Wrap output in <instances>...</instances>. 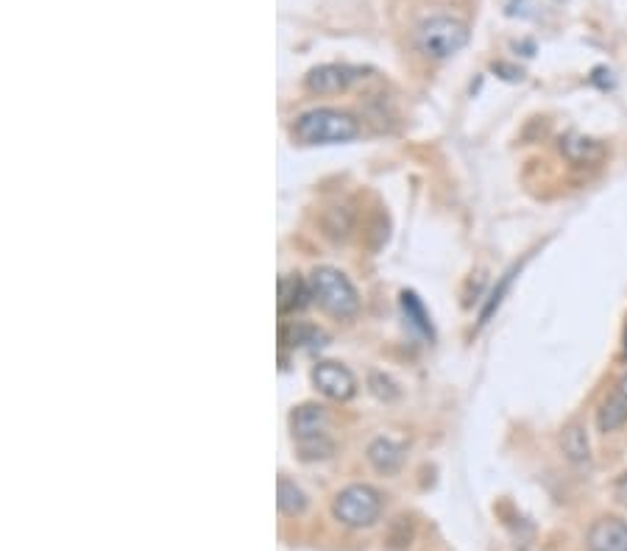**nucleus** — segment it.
<instances>
[{
  "label": "nucleus",
  "mask_w": 627,
  "mask_h": 551,
  "mask_svg": "<svg viewBox=\"0 0 627 551\" xmlns=\"http://www.w3.org/2000/svg\"><path fill=\"white\" fill-rule=\"evenodd\" d=\"M360 134V126L351 114L338 109H312L305 112L293 126V137L305 146H340Z\"/></svg>",
  "instance_id": "1"
},
{
  "label": "nucleus",
  "mask_w": 627,
  "mask_h": 551,
  "mask_svg": "<svg viewBox=\"0 0 627 551\" xmlns=\"http://www.w3.org/2000/svg\"><path fill=\"white\" fill-rule=\"evenodd\" d=\"M310 293L324 312L340 318V321L355 318L360 310V295L349 282V276L340 273L338 268H329V264H321L310 273Z\"/></svg>",
  "instance_id": "2"
},
{
  "label": "nucleus",
  "mask_w": 627,
  "mask_h": 551,
  "mask_svg": "<svg viewBox=\"0 0 627 551\" xmlns=\"http://www.w3.org/2000/svg\"><path fill=\"white\" fill-rule=\"evenodd\" d=\"M416 42L418 51L425 53L427 59L444 62V59H452L455 53H460L469 46V29L458 18L438 14V18H430L418 26Z\"/></svg>",
  "instance_id": "3"
},
{
  "label": "nucleus",
  "mask_w": 627,
  "mask_h": 551,
  "mask_svg": "<svg viewBox=\"0 0 627 551\" xmlns=\"http://www.w3.org/2000/svg\"><path fill=\"white\" fill-rule=\"evenodd\" d=\"M379 512H382V495L371 484H349L332 501V515L351 529L371 527Z\"/></svg>",
  "instance_id": "4"
},
{
  "label": "nucleus",
  "mask_w": 627,
  "mask_h": 551,
  "mask_svg": "<svg viewBox=\"0 0 627 551\" xmlns=\"http://www.w3.org/2000/svg\"><path fill=\"white\" fill-rule=\"evenodd\" d=\"M312 382L332 401H349L357 390L355 373L340 362H318L316 371H312Z\"/></svg>",
  "instance_id": "5"
},
{
  "label": "nucleus",
  "mask_w": 627,
  "mask_h": 551,
  "mask_svg": "<svg viewBox=\"0 0 627 551\" xmlns=\"http://www.w3.org/2000/svg\"><path fill=\"white\" fill-rule=\"evenodd\" d=\"M355 79V68H346V64H321V68H312L310 73H307L305 87L312 96H335V92H344Z\"/></svg>",
  "instance_id": "6"
},
{
  "label": "nucleus",
  "mask_w": 627,
  "mask_h": 551,
  "mask_svg": "<svg viewBox=\"0 0 627 551\" xmlns=\"http://www.w3.org/2000/svg\"><path fill=\"white\" fill-rule=\"evenodd\" d=\"M588 551H627V521L621 518H599L591 523L586 538Z\"/></svg>",
  "instance_id": "7"
},
{
  "label": "nucleus",
  "mask_w": 627,
  "mask_h": 551,
  "mask_svg": "<svg viewBox=\"0 0 627 551\" xmlns=\"http://www.w3.org/2000/svg\"><path fill=\"white\" fill-rule=\"evenodd\" d=\"M329 418L324 412V407L318 404H301L296 407L293 415H290V429H293L296 443H305V440L327 438Z\"/></svg>",
  "instance_id": "8"
},
{
  "label": "nucleus",
  "mask_w": 627,
  "mask_h": 551,
  "mask_svg": "<svg viewBox=\"0 0 627 551\" xmlns=\"http://www.w3.org/2000/svg\"><path fill=\"white\" fill-rule=\"evenodd\" d=\"M312 299L310 282H305L301 276H282L279 279V312L290 315V312L305 310L307 301Z\"/></svg>",
  "instance_id": "9"
},
{
  "label": "nucleus",
  "mask_w": 627,
  "mask_h": 551,
  "mask_svg": "<svg viewBox=\"0 0 627 551\" xmlns=\"http://www.w3.org/2000/svg\"><path fill=\"white\" fill-rule=\"evenodd\" d=\"M560 153L571 164H594L605 157V146L599 140H591V137L569 134L560 140Z\"/></svg>",
  "instance_id": "10"
},
{
  "label": "nucleus",
  "mask_w": 627,
  "mask_h": 551,
  "mask_svg": "<svg viewBox=\"0 0 627 551\" xmlns=\"http://www.w3.org/2000/svg\"><path fill=\"white\" fill-rule=\"evenodd\" d=\"M368 462L374 465V471L379 473H396L405 462V449L399 443L388 438H377L368 445Z\"/></svg>",
  "instance_id": "11"
},
{
  "label": "nucleus",
  "mask_w": 627,
  "mask_h": 551,
  "mask_svg": "<svg viewBox=\"0 0 627 551\" xmlns=\"http://www.w3.org/2000/svg\"><path fill=\"white\" fill-rule=\"evenodd\" d=\"M625 423H627V399L614 390V395H608V399L603 401V407L597 410V429L608 434L621 429Z\"/></svg>",
  "instance_id": "12"
},
{
  "label": "nucleus",
  "mask_w": 627,
  "mask_h": 551,
  "mask_svg": "<svg viewBox=\"0 0 627 551\" xmlns=\"http://www.w3.org/2000/svg\"><path fill=\"white\" fill-rule=\"evenodd\" d=\"M560 445H564V454L569 457L571 462H588V457H591V449H588L586 429H583L580 423H571V427L564 429V438H560Z\"/></svg>",
  "instance_id": "13"
},
{
  "label": "nucleus",
  "mask_w": 627,
  "mask_h": 551,
  "mask_svg": "<svg viewBox=\"0 0 627 551\" xmlns=\"http://www.w3.org/2000/svg\"><path fill=\"white\" fill-rule=\"evenodd\" d=\"M279 510L285 515H301L307 510V495L305 490L296 482H290L288 477L279 479Z\"/></svg>",
  "instance_id": "14"
},
{
  "label": "nucleus",
  "mask_w": 627,
  "mask_h": 551,
  "mask_svg": "<svg viewBox=\"0 0 627 551\" xmlns=\"http://www.w3.org/2000/svg\"><path fill=\"white\" fill-rule=\"evenodd\" d=\"M616 499H619L621 507H627V471L621 473V479L616 482Z\"/></svg>",
  "instance_id": "15"
},
{
  "label": "nucleus",
  "mask_w": 627,
  "mask_h": 551,
  "mask_svg": "<svg viewBox=\"0 0 627 551\" xmlns=\"http://www.w3.org/2000/svg\"><path fill=\"white\" fill-rule=\"evenodd\" d=\"M616 393H621L627 399V373L619 379V382H616Z\"/></svg>",
  "instance_id": "16"
},
{
  "label": "nucleus",
  "mask_w": 627,
  "mask_h": 551,
  "mask_svg": "<svg viewBox=\"0 0 627 551\" xmlns=\"http://www.w3.org/2000/svg\"><path fill=\"white\" fill-rule=\"evenodd\" d=\"M625 354H627V332H625Z\"/></svg>",
  "instance_id": "17"
}]
</instances>
